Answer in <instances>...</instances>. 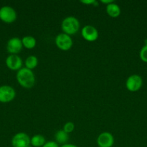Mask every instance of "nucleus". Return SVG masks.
Instances as JSON below:
<instances>
[{
  "label": "nucleus",
  "mask_w": 147,
  "mask_h": 147,
  "mask_svg": "<svg viewBox=\"0 0 147 147\" xmlns=\"http://www.w3.org/2000/svg\"><path fill=\"white\" fill-rule=\"evenodd\" d=\"M16 78L19 84L26 89L32 88L35 83V77L33 70L22 67L17 71Z\"/></svg>",
  "instance_id": "1"
},
{
  "label": "nucleus",
  "mask_w": 147,
  "mask_h": 147,
  "mask_svg": "<svg viewBox=\"0 0 147 147\" xmlns=\"http://www.w3.org/2000/svg\"><path fill=\"white\" fill-rule=\"evenodd\" d=\"M80 29V23L76 17L73 16H69L65 17L61 22V30L63 33L68 35H73Z\"/></svg>",
  "instance_id": "2"
},
{
  "label": "nucleus",
  "mask_w": 147,
  "mask_h": 147,
  "mask_svg": "<svg viewBox=\"0 0 147 147\" xmlns=\"http://www.w3.org/2000/svg\"><path fill=\"white\" fill-rule=\"evenodd\" d=\"M55 43L57 47L63 51H67L70 50L73 46V40L70 35L60 33L56 36L55 39Z\"/></svg>",
  "instance_id": "3"
},
{
  "label": "nucleus",
  "mask_w": 147,
  "mask_h": 147,
  "mask_svg": "<svg viewBox=\"0 0 147 147\" xmlns=\"http://www.w3.org/2000/svg\"><path fill=\"white\" fill-rule=\"evenodd\" d=\"M17 19V12L12 7L4 6L0 8V20L7 24L13 23Z\"/></svg>",
  "instance_id": "4"
},
{
  "label": "nucleus",
  "mask_w": 147,
  "mask_h": 147,
  "mask_svg": "<svg viewBox=\"0 0 147 147\" xmlns=\"http://www.w3.org/2000/svg\"><path fill=\"white\" fill-rule=\"evenodd\" d=\"M143 85V79L140 76L133 74L130 76L125 82L127 90L131 92H136L141 89Z\"/></svg>",
  "instance_id": "5"
},
{
  "label": "nucleus",
  "mask_w": 147,
  "mask_h": 147,
  "mask_svg": "<svg viewBox=\"0 0 147 147\" xmlns=\"http://www.w3.org/2000/svg\"><path fill=\"white\" fill-rule=\"evenodd\" d=\"M16 96L15 90L12 86L4 85L0 86V102L9 103L14 99Z\"/></svg>",
  "instance_id": "6"
},
{
  "label": "nucleus",
  "mask_w": 147,
  "mask_h": 147,
  "mask_svg": "<svg viewBox=\"0 0 147 147\" xmlns=\"http://www.w3.org/2000/svg\"><path fill=\"white\" fill-rule=\"evenodd\" d=\"M12 147H28L30 145V138L24 132L16 134L12 139Z\"/></svg>",
  "instance_id": "7"
},
{
  "label": "nucleus",
  "mask_w": 147,
  "mask_h": 147,
  "mask_svg": "<svg viewBox=\"0 0 147 147\" xmlns=\"http://www.w3.org/2000/svg\"><path fill=\"white\" fill-rule=\"evenodd\" d=\"M81 34L82 37L87 42L96 41L99 37V32L96 27L92 25L84 26L81 30Z\"/></svg>",
  "instance_id": "8"
},
{
  "label": "nucleus",
  "mask_w": 147,
  "mask_h": 147,
  "mask_svg": "<svg viewBox=\"0 0 147 147\" xmlns=\"http://www.w3.org/2000/svg\"><path fill=\"white\" fill-rule=\"evenodd\" d=\"M22 40L19 37H12L7 43V50L10 55H17L22 49Z\"/></svg>",
  "instance_id": "9"
},
{
  "label": "nucleus",
  "mask_w": 147,
  "mask_h": 147,
  "mask_svg": "<svg viewBox=\"0 0 147 147\" xmlns=\"http://www.w3.org/2000/svg\"><path fill=\"white\" fill-rule=\"evenodd\" d=\"M97 144L99 147H112L114 144V137L110 132H102L97 138Z\"/></svg>",
  "instance_id": "10"
},
{
  "label": "nucleus",
  "mask_w": 147,
  "mask_h": 147,
  "mask_svg": "<svg viewBox=\"0 0 147 147\" xmlns=\"http://www.w3.org/2000/svg\"><path fill=\"white\" fill-rule=\"evenodd\" d=\"M6 65L10 70L18 71L22 68V60L17 55H10L6 59Z\"/></svg>",
  "instance_id": "11"
},
{
  "label": "nucleus",
  "mask_w": 147,
  "mask_h": 147,
  "mask_svg": "<svg viewBox=\"0 0 147 147\" xmlns=\"http://www.w3.org/2000/svg\"><path fill=\"white\" fill-rule=\"evenodd\" d=\"M106 12L108 15L112 18H116L120 14L121 10L119 6L115 2L106 5Z\"/></svg>",
  "instance_id": "12"
},
{
  "label": "nucleus",
  "mask_w": 147,
  "mask_h": 147,
  "mask_svg": "<svg viewBox=\"0 0 147 147\" xmlns=\"http://www.w3.org/2000/svg\"><path fill=\"white\" fill-rule=\"evenodd\" d=\"M55 139H56V142L59 144L63 145L67 144L68 141H69V134L66 133L63 129H61L56 131V133L55 134Z\"/></svg>",
  "instance_id": "13"
},
{
  "label": "nucleus",
  "mask_w": 147,
  "mask_h": 147,
  "mask_svg": "<svg viewBox=\"0 0 147 147\" xmlns=\"http://www.w3.org/2000/svg\"><path fill=\"white\" fill-rule=\"evenodd\" d=\"M46 142V138L41 134L34 135L30 138V145L33 147H43Z\"/></svg>",
  "instance_id": "14"
},
{
  "label": "nucleus",
  "mask_w": 147,
  "mask_h": 147,
  "mask_svg": "<svg viewBox=\"0 0 147 147\" xmlns=\"http://www.w3.org/2000/svg\"><path fill=\"white\" fill-rule=\"evenodd\" d=\"M22 46L25 47L26 49L28 50H31L33 49L36 45V39L34 37L30 35L24 36L22 39Z\"/></svg>",
  "instance_id": "15"
},
{
  "label": "nucleus",
  "mask_w": 147,
  "mask_h": 147,
  "mask_svg": "<svg viewBox=\"0 0 147 147\" xmlns=\"http://www.w3.org/2000/svg\"><path fill=\"white\" fill-rule=\"evenodd\" d=\"M37 64H38V60H37V57L35 55L28 56L24 61V65L26 68L31 70L35 68Z\"/></svg>",
  "instance_id": "16"
},
{
  "label": "nucleus",
  "mask_w": 147,
  "mask_h": 147,
  "mask_svg": "<svg viewBox=\"0 0 147 147\" xmlns=\"http://www.w3.org/2000/svg\"><path fill=\"white\" fill-rule=\"evenodd\" d=\"M140 59L144 63H147V45H144L140 50Z\"/></svg>",
  "instance_id": "17"
},
{
  "label": "nucleus",
  "mask_w": 147,
  "mask_h": 147,
  "mask_svg": "<svg viewBox=\"0 0 147 147\" xmlns=\"http://www.w3.org/2000/svg\"><path fill=\"white\" fill-rule=\"evenodd\" d=\"M74 127H75L74 123L71 121H69V122H66V123H65L64 126H63V130L66 133L70 134L73 131L74 129Z\"/></svg>",
  "instance_id": "18"
},
{
  "label": "nucleus",
  "mask_w": 147,
  "mask_h": 147,
  "mask_svg": "<svg viewBox=\"0 0 147 147\" xmlns=\"http://www.w3.org/2000/svg\"><path fill=\"white\" fill-rule=\"evenodd\" d=\"M80 2L84 4H86V5H89V4H92L94 6L98 5V2L95 0H82Z\"/></svg>",
  "instance_id": "19"
},
{
  "label": "nucleus",
  "mask_w": 147,
  "mask_h": 147,
  "mask_svg": "<svg viewBox=\"0 0 147 147\" xmlns=\"http://www.w3.org/2000/svg\"><path fill=\"white\" fill-rule=\"evenodd\" d=\"M43 147H59V144L54 141H49L46 142V144L43 145Z\"/></svg>",
  "instance_id": "20"
},
{
  "label": "nucleus",
  "mask_w": 147,
  "mask_h": 147,
  "mask_svg": "<svg viewBox=\"0 0 147 147\" xmlns=\"http://www.w3.org/2000/svg\"><path fill=\"white\" fill-rule=\"evenodd\" d=\"M100 2L102 3V4H106V5H108V4H111V3L114 2V1H112V0H101Z\"/></svg>",
  "instance_id": "21"
},
{
  "label": "nucleus",
  "mask_w": 147,
  "mask_h": 147,
  "mask_svg": "<svg viewBox=\"0 0 147 147\" xmlns=\"http://www.w3.org/2000/svg\"><path fill=\"white\" fill-rule=\"evenodd\" d=\"M61 147H78V146L74 144H66L61 145Z\"/></svg>",
  "instance_id": "22"
},
{
  "label": "nucleus",
  "mask_w": 147,
  "mask_h": 147,
  "mask_svg": "<svg viewBox=\"0 0 147 147\" xmlns=\"http://www.w3.org/2000/svg\"><path fill=\"white\" fill-rule=\"evenodd\" d=\"M144 45H147V39L144 40Z\"/></svg>",
  "instance_id": "23"
}]
</instances>
